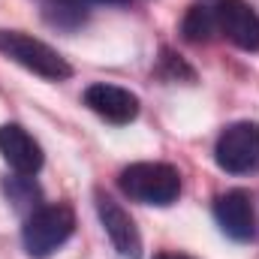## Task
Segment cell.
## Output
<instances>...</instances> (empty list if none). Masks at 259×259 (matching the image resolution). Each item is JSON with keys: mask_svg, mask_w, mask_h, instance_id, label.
Instances as JSON below:
<instances>
[{"mask_svg": "<svg viewBox=\"0 0 259 259\" xmlns=\"http://www.w3.org/2000/svg\"><path fill=\"white\" fill-rule=\"evenodd\" d=\"M217 30L241 52H259V15L247 0L217 3Z\"/></svg>", "mask_w": 259, "mask_h": 259, "instance_id": "5", "label": "cell"}, {"mask_svg": "<svg viewBox=\"0 0 259 259\" xmlns=\"http://www.w3.org/2000/svg\"><path fill=\"white\" fill-rule=\"evenodd\" d=\"M72 229H75V211L69 205L58 202V205L36 208L24 220V229H21V241H24L27 256H33V259L52 256L72 235Z\"/></svg>", "mask_w": 259, "mask_h": 259, "instance_id": "2", "label": "cell"}, {"mask_svg": "<svg viewBox=\"0 0 259 259\" xmlns=\"http://www.w3.org/2000/svg\"><path fill=\"white\" fill-rule=\"evenodd\" d=\"M181 33H184L187 42H196V46L211 42V36L217 33V12L211 6H205V3L190 6L184 21H181Z\"/></svg>", "mask_w": 259, "mask_h": 259, "instance_id": "10", "label": "cell"}, {"mask_svg": "<svg viewBox=\"0 0 259 259\" xmlns=\"http://www.w3.org/2000/svg\"><path fill=\"white\" fill-rule=\"evenodd\" d=\"M154 259H193V256H187V253H175V250H160V253H154Z\"/></svg>", "mask_w": 259, "mask_h": 259, "instance_id": "11", "label": "cell"}, {"mask_svg": "<svg viewBox=\"0 0 259 259\" xmlns=\"http://www.w3.org/2000/svg\"><path fill=\"white\" fill-rule=\"evenodd\" d=\"M97 214H100V223L106 229V235L112 238L115 250L124 259H139L142 256V235L133 223L127 211L106 193H97Z\"/></svg>", "mask_w": 259, "mask_h": 259, "instance_id": "6", "label": "cell"}, {"mask_svg": "<svg viewBox=\"0 0 259 259\" xmlns=\"http://www.w3.org/2000/svg\"><path fill=\"white\" fill-rule=\"evenodd\" d=\"M0 55H6L9 61H15L18 66L30 69L33 75L49 78V81H64L72 75V66L52 46H46L42 39H33L21 30H0Z\"/></svg>", "mask_w": 259, "mask_h": 259, "instance_id": "3", "label": "cell"}, {"mask_svg": "<svg viewBox=\"0 0 259 259\" xmlns=\"http://www.w3.org/2000/svg\"><path fill=\"white\" fill-rule=\"evenodd\" d=\"M214 217L217 226L223 229L226 238L232 241H250L256 226H253V202L247 190H226L214 202Z\"/></svg>", "mask_w": 259, "mask_h": 259, "instance_id": "8", "label": "cell"}, {"mask_svg": "<svg viewBox=\"0 0 259 259\" xmlns=\"http://www.w3.org/2000/svg\"><path fill=\"white\" fill-rule=\"evenodd\" d=\"M214 160L229 175H250L259 169V124L238 121L220 133L214 145Z\"/></svg>", "mask_w": 259, "mask_h": 259, "instance_id": "4", "label": "cell"}, {"mask_svg": "<svg viewBox=\"0 0 259 259\" xmlns=\"http://www.w3.org/2000/svg\"><path fill=\"white\" fill-rule=\"evenodd\" d=\"M118 187L133 202L166 208L181 196V175L169 163H130L118 175Z\"/></svg>", "mask_w": 259, "mask_h": 259, "instance_id": "1", "label": "cell"}, {"mask_svg": "<svg viewBox=\"0 0 259 259\" xmlns=\"http://www.w3.org/2000/svg\"><path fill=\"white\" fill-rule=\"evenodd\" d=\"M0 157L18 175H36L42 169V148L21 124L0 127Z\"/></svg>", "mask_w": 259, "mask_h": 259, "instance_id": "9", "label": "cell"}, {"mask_svg": "<svg viewBox=\"0 0 259 259\" xmlns=\"http://www.w3.org/2000/svg\"><path fill=\"white\" fill-rule=\"evenodd\" d=\"M84 106L94 115H100L103 121L118 124V127L136 121V115H139V97L130 94L127 88L106 84V81H97L84 91Z\"/></svg>", "mask_w": 259, "mask_h": 259, "instance_id": "7", "label": "cell"}]
</instances>
